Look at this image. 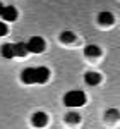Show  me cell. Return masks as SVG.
Here are the masks:
<instances>
[{
	"mask_svg": "<svg viewBox=\"0 0 120 129\" xmlns=\"http://www.w3.org/2000/svg\"><path fill=\"white\" fill-rule=\"evenodd\" d=\"M50 79V69L48 67H28L21 72V81L24 84H43Z\"/></svg>",
	"mask_w": 120,
	"mask_h": 129,
	"instance_id": "1",
	"label": "cell"
},
{
	"mask_svg": "<svg viewBox=\"0 0 120 129\" xmlns=\"http://www.w3.org/2000/svg\"><path fill=\"white\" fill-rule=\"evenodd\" d=\"M64 103H65L67 107H72V109H76V107H82V105L86 103V93L81 91V89L67 91V93L64 95Z\"/></svg>",
	"mask_w": 120,
	"mask_h": 129,
	"instance_id": "2",
	"label": "cell"
},
{
	"mask_svg": "<svg viewBox=\"0 0 120 129\" xmlns=\"http://www.w3.org/2000/svg\"><path fill=\"white\" fill-rule=\"evenodd\" d=\"M28 50L31 53H41L45 50V40L40 38V36H33L28 41Z\"/></svg>",
	"mask_w": 120,
	"mask_h": 129,
	"instance_id": "3",
	"label": "cell"
},
{
	"mask_svg": "<svg viewBox=\"0 0 120 129\" xmlns=\"http://www.w3.org/2000/svg\"><path fill=\"white\" fill-rule=\"evenodd\" d=\"M31 122H33V126L34 127H45L46 124H48V115L45 114V112H34L33 114V117H31Z\"/></svg>",
	"mask_w": 120,
	"mask_h": 129,
	"instance_id": "4",
	"label": "cell"
},
{
	"mask_svg": "<svg viewBox=\"0 0 120 129\" xmlns=\"http://www.w3.org/2000/svg\"><path fill=\"white\" fill-rule=\"evenodd\" d=\"M2 19L7 21V22L16 21L17 19V9L12 7V5H5V7H4V12H2Z\"/></svg>",
	"mask_w": 120,
	"mask_h": 129,
	"instance_id": "5",
	"label": "cell"
},
{
	"mask_svg": "<svg viewBox=\"0 0 120 129\" xmlns=\"http://www.w3.org/2000/svg\"><path fill=\"white\" fill-rule=\"evenodd\" d=\"M84 81H86V84L88 86H98L101 83V76L98 72H93V71H88L86 74H84Z\"/></svg>",
	"mask_w": 120,
	"mask_h": 129,
	"instance_id": "6",
	"label": "cell"
},
{
	"mask_svg": "<svg viewBox=\"0 0 120 129\" xmlns=\"http://www.w3.org/2000/svg\"><path fill=\"white\" fill-rule=\"evenodd\" d=\"M0 53L4 59H14L16 57V50H14V45L12 43H4L2 48H0Z\"/></svg>",
	"mask_w": 120,
	"mask_h": 129,
	"instance_id": "7",
	"label": "cell"
},
{
	"mask_svg": "<svg viewBox=\"0 0 120 129\" xmlns=\"http://www.w3.org/2000/svg\"><path fill=\"white\" fill-rule=\"evenodd\" d=\"M98 21H100V24H103V26H111V24H113V14H111V12H106V10H105V12H100V14H98Z\"/></svg>",
	"mask_w": 120,
	"mask_h": 129,
	"instance_id": "8",
	"label": "cell"
},
{
	"mask_svg": "<svg viewBox=\"0 0 120 129\" xmlns=\"http://www.w3.org/2000/svg\"><path fill=\"white\" fill-rule=\"evenodd\" d=\"M14 50H16V57H26L28 53H29V50H28V43H14Z\"/></svg>",
	"mask_w": 120,
	"mask_h": 129,
	"instance_id": "9",
	"label": "cell"
},
{
	"mask_svg": "<svg viewBox=\"0 0 120 129\" xmlns=\"http://www.w3.org/2000/svg\"><path fill=\"white\" fill-rule=\"evenodd\" d=\"M84 55L94 59V57H100L101 55V50H100V47H96V45H88V47L84 48Z\"/></svg>",
	"mask_w": 120,
	"mask_h": 129,
	"instance_id": "10",
	"label": "cell"
},
{
	"mask_svg": "<svg viewBox=\"0 0 120 129\" xmlns=\"http://www.w3.org/2000/svg\"><path fill=\"white\" fill-rule=\"evenodd\" d=\"M60 41L62 43H72V41H76V35L72 31H64L60 35Z\"/></svg>",
	"mask_w": 120,
	"mask_h": 129,
	"instance_id": "11",
	"label": "cell"
},
{
	"mask_svg": "<svg viewBox=\"0 0 120 129\" xmlns=\"http://www.w3.org/2000/svg\"><path fill=\"white\" fill-rule=\"evenodd\" d=\"M65 120L70 122V124H77V122L81 120V115L77 114V112H69V114L65 115Z\"/></svg>",
	"mask_w": 120,
	"mask_h": 129,
	"instance_id": "12",
	"label": "cell"
},
{
	"mask_svg": "<svg viewBox=\"0 0 120 129\" xmlns=\"http://www.w3.org/2000/svg\"><path fill=\"white\" fill-rule=\"evenodd\" d=\"M106 115H110L111 119H117V117H118V110H117V109H110V110H106Z\"/></svg>",
	"mask_w": 120,
	"mask_h": 129,
	"instance_id": "13",
	"label": "cell"
},
{
	"mask_svg": "<svg viewBox=\"0 0 120 129\" xmlns=\"http://www.w3.org/2000/svg\"><path fill=\"white\" fill-rule=\"evenodd\" d=\"M7 24H5V22H2V21H0V36H5V35H7Z\"/></svg>",
	"mask_w": 120,
	"mask_h": 129,
	"instance_id": "14",
	"label": "cell"
},
{
	"mask_svg": "<svg viewBox=\"0 0 120 129\" xmlns=\"http://www.w3.org/2000/svg\"><path fill=\"white\" fill-rule=\"evenodd\" d=\"M4 7H5V5H4V4L0 2V17H2V12H4Z\"/></svg>",
	"mask_w": 120,
	"mask_h": 129,
	"instance_id": "15",
	"label": "cell"
}]
</instances>
